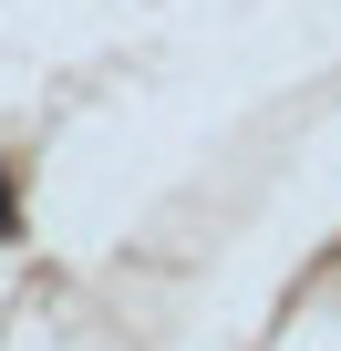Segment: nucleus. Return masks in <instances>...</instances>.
Here are the masks:
<instances>
[{
    "instance_id": "obj_1",
    "label": "nucleus",
    "mask_w": 341,
    "mask_h": 351,
    "mask_svg": "<svg viewBox=\"0 0 341 351\" xmlns=\"http://www.w3.org/2000/svg\"><path fill=\"white\" fill-rule=\"evenodd\" d=\"M11 238H21V186L0 176V248H11Z\"/></svg>"
}]
</instances>
